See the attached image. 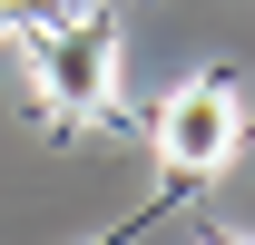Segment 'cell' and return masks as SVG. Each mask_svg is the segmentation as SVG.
Segmentation results:
<instances>
[{
    "instance_id": "1",
    "label": "cell",
    "mask_w": 255,
    "mask_h": 245,
    "mask_svg": "<svg viewBox=\"0 0 255 245\" xmlns=\"http://www.w3.org/2000/svg\"><path fill=\"white\" fill-rule=\"evenodd\" d=\"M236 137H246V98H236V79H187V89L157 108V167H167V186L216 177L226 157H236Z\"/></svg>"
},
{
    "instance_id": "2",
    "label": "cell",
    "mask_w": 255,
    "mask_h": 245,
    "mask_svg": "<svg viewBox=\"0 0 255 245\" xmlns=\"http://www.w3.org/2000/svg\"><path fill=\"white\" fill-rule=\"evenodd\" d=\"M30 79H39V98H49L59 118L118 108V30H108V20H79V30L30 39Z\"/></svg>"
},
{
    "instance_id": "3",
    "label": "cell",
    "mask_w": 255,
    "mask_h": 245,
    "mask_svg": "<svg viewBox=\"0 0 255 245\" xmlns=\"http://www.w3.org/2000/svg\"><path fill=\"white\" fill-rule=\"evenodd\" d=\"M20 10H30V0H0V39H10V30H20Z\"/></svg>"
},
{
    "instance_id": "4",
    "label": "cell",
    "mask_w": 255,
    "mask_h": 245,
    "mask_svg": "<svg viewBox=\"0 0 255 245\" xmlns=\"http://www.w3.org/2000/svg\"><path fill=\"white\" fill-rule=\"evenodd\" d=\"M206 245H236V236H206Z\"/></svg>"
}]
</instances>
